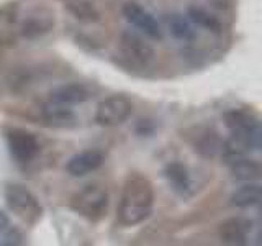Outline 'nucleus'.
<instances>
[{
    "label": "nucleus",
    "instance_id": "nucleus-1",
    "mask_svg": "<svg viewBox=\"0 0 262 246\" xmlns=\"http://www.w3.org/2000/svg\"><path fill=\"white\" fill-rule=\"evenodd\" d=\"M154 205V189L149 179L143 176L129 177L123 187L118 207V220L121 225L133 227L151 215Z\"/></svg>",
    "mask_w": 262,
    "mask_h": 246
},
{
    "label": "nucleus",
    "instance_id": "nucleus-2",
    "mask_svg": "<svg viewBox=\"0 0 262 246\" xmlns=\"http://www.w3.org/2000/svg\"><path fill=\"white\" fill-rule=\"evenodd\" d=\"M71 207L80 217L97 221L106 215V210H108V192L100 186H87L74 195Z\"/></svg>",
    "mask_w": 262,
    "mask_h": 246
},
{
    "label": "nucleus",
    "instance_id": "nucleus-3",
    "mask_svg": "<svg viewBox=\"0 0 262 246\" xmlns=\"http://www.w3.org/2000/svg\"><path fill=\"white\" fill-rule=\"evenodd\" d=\"M5 200L8 209L18 218H21L25 223L33 225L41 218L43 209H41L36 197L27 187L20 184H8L5 189Z\"/></svg>",
    "mask_w": 262,
    "mask_h": 246
},
{
    "label": "nucleus",
    "instance_id": "nucleus-4",
    "mask_svg": "<svg viewBox=\"0 0 262 246\" xmlns=\"http://www.w3.org/2000/svg\"><path fill=\"white\" fill-rule=\"evenodd\" d=\"M133 113V102L125 95H112L105 98L97 107L95 120L98 125L103 127H117L126 121Z\"/></svg>",
    "mask_w": 262,
    "mask_h": 246
},
{
    "label": "nucleus",
    "instance_id": "nucleus-5",
    "mask_svg": "<svg viewBox=\"0 0 262 246\" xmlns=\"http://www.w3.org/2000/svg\"><path fill=\"white\" fill-rule=\"evenodd\" d=\"M7 143L13 158L20 162H28L39 153V143L36 136L25 130H10L7 133Z\"/></svg>",
    "mask_w": 262,
    "mask_h": 246
},
{
    "label": "nucleus",
    "instance_id": "nucleus-6",
    "mask_svg": "<svg viewBox=\"0 0 262 246\" xmlns=\"http://www.w3.org/2000/svg\"><path fill=\"white\" fill-rule=\"evenodd\" d=\"M123 15H125V18L131 25H135L136 28H139L144 35H147L149 38H152V39L162 38V31H161L158 20H156L154 16L139 4L126 2L125 5H123Z\"/></svg>",
    "mask_w": 262,
    "mask_h": 246
},
{
    "label": "nucleus",
    "instance_id": "nucleus-7",
    "mask_svg": "<svg viewBox=\"0 0 262 246\" xmlns=\"http://www.w3.org/2000/svg\"><path fill=\"white\" fill-rule=\"evenodd\" d=\"M120 48L129 61L139 66H147L154 59V49L149 43L138 36L136 33L125 31L120 38Z\"/></svg>",
    "mask_w": 262,
    "mask_h": 246
},
{
    "label": "nucleus",
    "instance_id": "nucleus-8",
    "mask_svg": "<svg viewBox=\"0 0 262 246\" xmlns=\"http://www.w3.org/2000/svg\"><path fill=\"white\" fill-rule=\"evenodd\" d=\"M103 161H105V154L100 150H87L72 156L68 161V164H66V171L72 177H82L87 176L89 172L97 171L103 164Z\"/></svg>",
    "mask_w": 262,
    "mask_h": 246
},
{
    "label": "nucleus",
    "instance_id": "nucleus-9",
    "mask_svg": "<svg viewBox=\"0 0 262 246\" xmlns=\"http://www.w3.org/2000/svg\"><path fill=\"white\" fill-rule=\"evenodd\" d=\"M252 223L249 220L241 217H233L225 220L218 227L220 240L226 244H244L248 240V235L251 233Z\"/></svg>",
    "mask_w": 262,
    "mask_h": 246
},
{
    "label": "nucleus",
    "instance_id": "nucleus-10",
    "mask_svg": "<svg viewBox=\"0 0 262 246\" xmlns=\"http://www.w3.org/2000/svg\"><path fill=\"white\" fill-rule=\"evenodd\" d=\"M90 98V90L87 86L74 82V84H66L54 89L49 94V102L53 104H61V105H76L82 104Z\"/></svg>",
    "mask_w": 262,
    "mask_h": 246
},
{
    "label": "nucleus",
    "instance_id": "nucleus-11",
    "mask_svg": "<svg viewBox=\"0 0 262 246\" xmlns=\"http://www.w3.org/2000/svg\"><path fill=\"white\" fill-rule=\"evenodd\" d=\"M260 195H262V189L259 184H246L239 187L237 191L231 195V205L237 209H248L254 207L260 202Z\"/></svg>",
    "mask_w": 262,
    "mask_h": 246
},
{
    "label": "nucleus",
    "instance_id": "nucleus-12",
    "mask_svg": "<svg viewBox=\"0 0 262 246\" xmlns=\"http://www.w3.org/2000/svg\"><path fill=\"white\" fill-rule=\"evenodd\" d=\"M233 177L237 180H256L260 176V166L257 161H252L248 158H239L231 162Z\"/></svg>",
    "mask_w": 262,
    "mask_h": 246
},
{
    "label": "nucleus",
    "instance_id": "nucleus-13",
    "mask_svg": "<svg viewBox=\"0 0 262 246\" xmlns=\"http://www.w3.org/2000/svg\"><path fill=\"white\" fill-rule=\"evenodd\" d=\"M45 118L54 127H68V125H72L74 113L71 109H68V105L49 102L45 107Z\"/></svg>",
    "mask_w": 262,
    "mask_h": 246
},
{
    "label": "nucleus",
    "instance_id": "nucleus-14",
    "mask_svg": "<svg viewBox=\"0 0 262 246\" xmlns=\"http://www.w3.org/2000/svg\"><path fill=\"white\" fill-rule=\"evenodd\" d=\"M166 177L172 184V187L180 194H184L185 191L190 189V176H188V171L184 164H180V162L169 164L166 168Z\"/></svg>",
    "mask_w": 262,
    "mask_h": 246
},
{
    "label": "nucleus",
    "instance_id": "nucleus-15",
    "mask_svg": "<svg viewBox=\"0 0 262 246\" xmlns=\"http://www.w3.org/2000/svg\"><path fill=\"white\" fill-rule=\"evenodd\" d=\"M23 236L12 223L10 218L7 217L4 210H0V244H21Z\"/></svg>",
    "mask_w": 262,
    "mask_h": 246
},
{
    "label": "nucleus",
    "instance_id": "nucleus-16",
    "mask_svg": "<svg viewBox=\"0 0 262 246\" xmlns=\"http://www.w3.org/2000/svg\"><path fill=\"white\" fill-rule=\"evenodd\" d=\"M167 27H169L172 35H174L177 39L188 41V39L193 38L192 25L188 23V20L184 18L182 15H170V16H167Z\"/></svg>",
    "mask_w": 262,
    "mask_h": 246
},
{
    "label": "nucleus",
    "instance_id": "nucleus-17",
    "mask_svg": "<svg viewBox=\"0 0 262 246\" xmlns=\"http://www.w3.org/2000/svg\"><path fill=\"white\" fill-rule=\"evenodd\" d=\"M188 16L193 23H196L199 27H203L211 31H220L221 23L216 20V16H213L202 7H190L188 8Z\"/></svg>",
    "mask_w": 262,
    "mask_h": 246
},
{
    "label": "nucleus",
    "instance_id": "nucleus-18",
    "mask_svg": "<svg viewBox=\"0 0 262 246\" xmlns=\"http://www.w3.org/2000/svg\"><path fill=\"white\" fill-rule=\"evenodd\" d=\"M225 123L231 131H243V130H248L251 125H254L256 120L246 112L233 110V112H228L225 115Z\"/></svg>",
    "mask_w": 262,
    "mask_h": 246
},
{
    "label": "nucleus",
    "instance_id": "nucleus-19",
    "mask_svg": "<svg viewBox=\"0 0 262 246\" xmlns=\"http://www.w3.org/2000/svg\"><path fill=\"white\" fill-rule=\"evenodd\" d=\"M223 148H225V143L221 141L216 133H207L199 141V145H196V150L203 156H211V158L216 156L220 151H223Z\"/></svg>",
    "mask_w": 262,
    "mask_h": 246
},
{
    "label": "nucleus",
    "instance_id": "nucleus-20",
    "mask_svg": "<svg viewBox=\"0 0 262 246\" xmlns=\"http://www.w3.org/2000/svg\"><path fill=\"white\" fill-rule=\"evenodd\" d=\"M53 22L46 20V18H38V16H31L27 22L23 23V35L28 38H35L41 33H46L49 28H51Z\"/></svg>",
    "mask_w": 262,
    "mask_h": 246
},
{
    "label": "nucleus",
    "instance_id": "nucleus-21",
    "mask_svg": "<svg viewBox=\"0 0 262 246\" xmlns=\"http://www.w3.org/2000/svg\"><path fill=\"white\" fill-rule=\"evenodd\" d=\"M71 10L77 15V18H84V16H87V18H97V12L94 10V7L90 5L89 2H77V4H72L71 5Z\"/></svg>",
    "mask_w": 262,
    "mask_h": 246
}]
</instances>
